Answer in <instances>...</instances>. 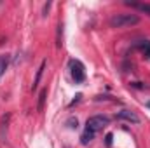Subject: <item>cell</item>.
<instances>
[{
  "label": "cell",
  "instance_id": "cell-1",
  "mask_svg": "<svg viewBox=\"0 0 150 148\" xmlns=\"http://www.w3.org/2000/svg\"><path fill=\"white\" fill-rule=\"evenodd\" d=\"M140 23V18L136 14H115L110 18V26L112 28H126V26H134Z\"/></svg>",
  "mask_w": 150,
  "mask_h": 148
},
{
  "label": "cell",
  "instance_id": "cell-2",
  "mask_svg": "<svg viewBox=\"0 0 150 148\" xmlns=\"http://www.w3.org/2000/svg\"><path fill=\"white\" fill-rule=\"evenodd\" d=\"M108 122H110V118L105 117V115H93V117L87 118V122H86V129L96 134V132L101 131L105 125H108Z\"/></svg>",
  "mask_w": 150,
  "mask_h": 148
},
{
  "label": "cell",
  "instance_id": "cell-3",
  "mask_svg": "<svg viewBox=\"0 0 150 148\" xmlns=\"http://www.w3.org/2000/svg\"><path fill=\"white\" fill-rule=\"evenodd\" d=\"M70 73L72 78L75 80V84H82L86 80V72H84V65L80 61H70Z\"/></svg>",
  "mask_w": 150,
  "mask_h": 148
},
{
  "label": "cell",
  "instance_id": "cell-4",
  "mask_svg": "<svg viewBox=\"0 0 150 148\" xmlns=\"http://www.w3.org/2000/svg\"><path fill=\"white\" fill-rule=\"evenodd\" d=\"M117 118H122V120H127V122H133V124H138L140 122V117L131 110H120L117 111Z\"/></svg>",
  "mask_w": 150,
  "mask_h": 148
},
{
  "label": "cell",
  "instance_id": "cell-5",
  "mask_svg": "<svg viewBox=\"0 0 150 148\" xmlns=\"http://www.w3.org/2000/svg\"><path fill=\"white\" fill-rule=\"evenodd\" d=\"M9 120H11V115H9V113H5V115H2V118H0V140H2V141H5V136H7V125H9Z\"/></svg>",
  "mask_w": 150,
  "mask_h": 148
},
{
  "label": "cell",
  "instance_id": "cell-6",
  "mask_svg": "<svg viewBox=\"0 0 150 148\" xmlns=\"http://www.w3.org/2000/svg\"><path fill=\"white\" fill-rule=\"evenodd\" d=\"M145 58H150V40H140V42H136V45H134Z\"/></svg>",
  "mask_w": 150,
  "mask_h": 148
},
{
  "label": "cell",
  "instance_id": "cell-7",
  "mask_svg": "<svg viewBox=\"0 0 150 148\" xmlns=\"http://www.w3.org/2000/svg\"><path fill=\"white\" fill-rule=\"evenodd\" d=\"M9 63H11V56L9 54H0V77L9 68Z\"/></svg>",
  "mask_w": 150,
  "mask_h": 148
},
{
  "label": "cell",
  "instance_id": "cell-8",
  "mask_svg": "<svg viewBox=\"0 0 150 148\" xmlns=\"http://www.w3.org/2000/svg\"><path fill=\"white\" fill-rule=\"evenodd\" d=\"M45 65H47V61L44 59V61L40 63V68L37 70V75H35V80H33V89H37L38 84H40V78H42V73H44V70H45Z\"/></svg>",
  "mask_w": 150,
  "mask_h": 148
},
{
  "label": "cell",
  "instance_id": "cell-9",
  "mask_svg": "<svg viewBox=\"0 0 150 148\" xmlns=\"http://www.w3.org/2000/svg\"><path fill=\"white\" fill-rule=\"evenodd\" d=\"M93 140H94V132H91V131H87V129H86L84 134L80 136V143H82V145H87V143H91Z\"/></svg>",
  "mask_w": 150,
  "mask_h": 148
},
{
  "label": "cell",
  "instance_id": "cell-10",
  "mask_svg": "<svg viewBox=\"0 0 150 148\" xmlns=\"http://www.w3.org/2000/svg\"><path fill=\"white\" fill-rule=\"evenodd\" d=\"M45 96H47V89H42L40 94H38V105H37V110L42 111L44 110V105H45Z\"/></svg>",
  "mask_w": 150,
  "mask_h": 148
},
{
  "label": "cell",
  "instance_id": "cell-11",
  "mask_svg": "<svg viewBox=\"0 0 150 148\" xmlns=\"http://www.w3.org/2000/svg\"><path fill=\"white\" fill-rule=\"evenodd\" d=\"M127 5H133V7H138L140 11H143L145 14L150 16V4H136V2H126Z\"/></svg>",
  "mask_w": 150,
  "mask_h": 148
},
{
  "label": "cell",
  "instance_id": "cell-12",
  "mask_svg": "<svg viewBox=\"0 0 150 148\" xmlns=\"http://www.w3.org/2000/svg\"><path fill=\"white\" fill-rule=\"evenodd\" d=\"M61 38H63V26L58 25V26H56V47H58V49H61V45H63Z\"/></svg>",
  "mask_w": 150,
  "mask_h": 148
},
{
  "label": "cell",
  "instance_id": "cell-13",
  "mask_svg": "<svg viewBox=\"0 0 150 148\" xmlns=\"http://www.w3.org/2000/svg\"><path fill=\"white\" fill-rule=\"evenodd\" d=\"M67 124H68V127H70V129H77V124H79V122H77V118H68V120H67Z\"/></svg>",
  "mask_w": 150,
  "mask_h": 148
},
{
  "label": "cell",
  "instance_id": "cell-14",
  "mask_svg": "<svg viewBox=\"0 0 150 148\" xmlns=\"http://www.w3.org/2000/svg\"><path fill=\"white\" fill-rule=\"evenodd\" d=\"M51 2H47V4H44V7H42V16H47V12H49V9H51Z\"/></svg>",
  "mask_w": 150,
  "mask_h": 148
},
{
  "label": "cell",
  "instance_id": "cell-15",
  "mask_svg": "<svg viewBox=\"0 0 150 148\" xmlns=\"http://www.w3.org/2000/svg\"><path fill=\"white\" fill-rule=\"evenodd\" d=\"M112 140H113V134L112 132H108V134L105 136V143H107V147H112Z\"/></svg>",
  "mask_w": 150,
  "mask_h": 148
},
{
  "label": "cell",
  "instance_id": "cell-16",
  "mask_svg": "<svg viewBox=\"0 0 150 148\" xmlns=\"http://www.w3.org/2000/svg\"><path fill=\"white\" fill-rule=\"evenodd\" d=\"M80 98H82V94H77V96H75V99L70 103V106H74L75 103H79V101H80Z\"/></svg>",
  "mask_w": 150,
  "mask_h": 148
},
{
  "label": "cell",
  "instance_id": "cell-17",
  "mask_svg": "<svg viewBox=\"0 0 150 148\" xmlns=\"http://www.w3.org/2000/svg\"><path fill=\"white\" fill-rule=\"evenodd\" d=\"M149 106H150V103H149Z\"/></svg>",
  "mask_w": 150,
  "mask_h": 148
}]
</instances>
